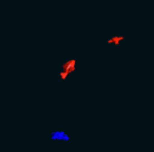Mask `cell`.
I'll use <instances>...</instances> for the list:
<instances>
[{
	"label": "cell",
	"instance_id": "1",
	"mask_svg": "<svg viewBox=\"0 0 154 152\" xmlns=\"http://www.w3.org/2000/svg\"><path fill=\"white\" fill-rule=\"evenodd\" d=\"M122 38V37H119V38H118V39H116V41H119ZM112 41H115V39H114V40H113V39H112V40H109V42H112Z\"/></svg>",
	"mask_w": 154,
	"mask_h": 152
}]
</instances>
